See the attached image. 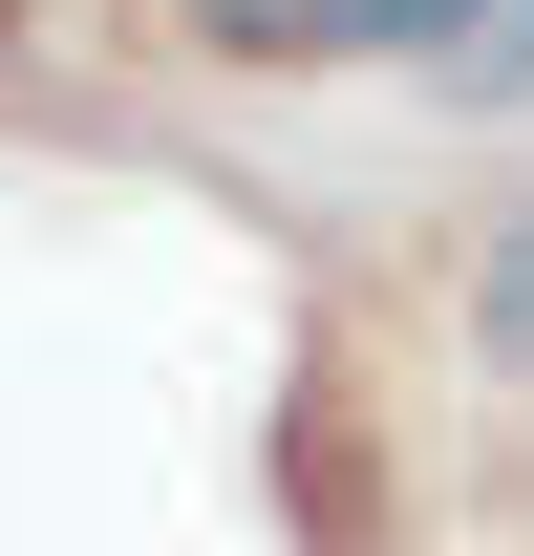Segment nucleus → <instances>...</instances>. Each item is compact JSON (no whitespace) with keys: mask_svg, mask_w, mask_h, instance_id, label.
Listing matches in <instances>:
<instances>
[{"mask_svg":"<svg viewBox=\"0 0 534 556\" xmlns=\"http://www.w3.org/2000/svg\"><path fill=\"white\" fill-rule=\"evenodd\" d=\"M214 43H257V65H364V0H193Z\"/></svg>","mask_w":534,"mask_h":556,"instance_id":"1","label":"nucleus"},{"mask_svg":"<svg viewBox=\"0 0 534 556\" xmlns=\"http://www.w3.org/2000/svg\"><path fill=\"white\" fill-rule=\"evenodd\" d=\"M470 321H492V364H534V214L492 236V278H470Z\"/></svg>","mask_w":534,"mask_h":556,"instance_id":"2","label":"nucleus"}]
</instances>
